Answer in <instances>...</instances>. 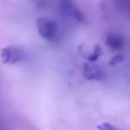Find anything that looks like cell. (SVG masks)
I'll list each match as a JSON object with an SVG mask.
<instances>
[{
	"label": "cell",
	"mask_w": 130,
	"mask_h": 130,
	"mask_svg": "<svg viewBox=\"0 0 130 130\" xmlns=\"http://www.w3.org/2000/svg\"><path fill=\"white\" fill-rule=\"evenodd\" d=\"M124 56L122 55H118L114 56L109 62V66L110 67H114V66H118L122 63L124 61Z\"/></svg>",
	"instance_id": "obj_7"
},
{
	"label": "cell",
	"mask_w": 130,
	"mask_h": 130,
	"mask_svg": "<svg viewBox=\"0 0 130 130\" xmlns=\"http://www.w3.org/2000/svg\"><path fill=\"white\" fill-rule=\"evenodd\" d=\"M38 32L43 39L52 41L55 39L57 33V25L54 21L44 17L37 19L36 22Z\"/></svg>",
	"instance_id": "obj_1"
},
{
	"label": "cell",
	"mask_w": 130,
	"mask_h": 130,
	"mask_svg": "<svg viewBox=\"0 0 130 130\" xmlns=\"http://www.w3.org/2000/svg\"><path fill=\"white\" fill-rule=\"evenodd\" d=\"M124 38L120 34L110 33L106 38V44L114 50H119L124 44Z\"/></svg>",
	"instance_id": "obj_5"
},
{
	"label": "cell",
	"mask_w": 130,
	"mask_h": 130,
	"mask_svg": "<svg viewBox=\"0 0 130 130\" xmlns=\"http://www.w3.org/2000/svg\"><path fill=\"white\" fill-rule=\"evenodd\" d=\"M84 77L90 81H101L103 78V72L101 69L96 65L85 63L83 66Z\"/></svg>",
	"instance_id": "obj_4"
},
{
	"label": "cell",
	"mask_w": 130,
	"mask_h": 130,
	"mask_svg": "<svg viewBox=\"0 0 130 130\" xmlns=\"http://www.w3.org/2000/svg\"><path fill=\"white\" fill-rule=\"evenodd\" d=\"M56 6L62 13L73 17L76 20L83 22L85 20L83 13L75 6L72 0H54Z\"/></svg>",
	"instance_id": "obj_2"
},
{
	"label": "cell",
	"mask_w": 130,
	"mask_h": 130,
	"mask_svg": "<svg viewBox=\"0 0 130 130\" xmlns=\"http://www.w3.org/2000/svg\"><path fill=\"white\" fill-rule=\"evenodd\" d=\"M1 57L5 64H15L24 60V53L19 47L9 46L1 50Z\"/></svg>",
	"instance_id": "obj_3"
},
{
	"label": "cell",
	"mask_w": 130,
	"mask_h": 130,
	"mask_svg": "<svg viewBox=\"0 0 130 130\" xmlns=\"http://www.w3.org/2000/svg\"><path fill=\"white\" fill-rule=\"evenodd\" d=\"M98 130H118L114 126L108 123H104L97 126Z\"/></svg>",
	"instance_id": "obj_8"
},
{
	"label": "cell",
	"mask_w": 130,
	"mask_h": 130,
	"mask_svg": "<svg viewBox=\"0 0 130 130\" xmlns=\"http://www.w3.org/2000/svg\"><path fill=\"white\" fill-rule=\"evenodd\" d=\"M103 54H104V52H103L101 47L99 45H96L94 47V50L93 53L90 55H88L86 57H85V58H86L87 60L90 61V62H93L97 60L100 57L103 55Z\"/></svg>",
	"instance_id": "obj_6"
}]
</instances>
